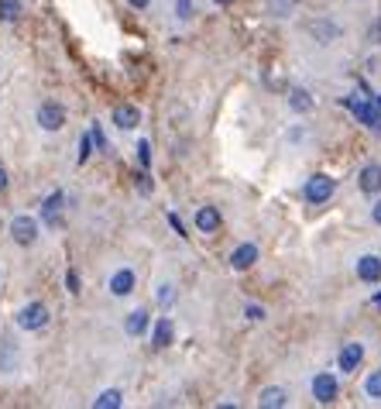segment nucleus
I'll list each match as a JSON object with an SVG mask.
<instances>
[{
	"label": "nucleus",
	"mask_w": 381,
	"mask_h": 409,
	"mask_svg": "<svg viewBox=\"0 0 381 409\" xmlns=\"http://www.w3.org/2000/svg\"><path fill=\"white\" fill-rule=\"evenodd\" d=\"M272 10H275L279 17H286V10H292V0H272Z\"/></svg>",
	"instance_id": "nucleus-28"
},
{
	"label": "nucleus",
	"mask_w": 381,
	"mask_h": 409,
	"mask_svg": "<svg viewBox=\"0 0 381 409\" xmlns=\"http://www.w3.org/2000/svg\"><path fill=\"white\" fill-rule=\"evenodd\" d=\"M354 272H357V279H361V282L375 286V282H381V258H378V255H361Z\"/></svg>",
	"instance_id": "nucleus-12"
},
{
	"label": "nucleus",
	"mask_w": 381,
	"mask_h": 409,
	"mask_svg": "<svg viewBox=\"0 0 381 409\" xmlns=\"http://www.w3.org/2000/svg\"><path fill=\"white\" fill-rule=\"evenodd\" d=\"M344 107L364 124V127H371V131H381V103L378 100H357V97H347Z\"/></svg>",
	"instance_id": "nucleus-2"
},
{
	"label": "nucleus",
	"mask_w": 381,
	"mask_h": 409,
	"mask_svg": "<svg viewBox=\"0 0 381 409\" xmlns=\"http://www.w3.org/2000/svg\"><path fill=\"white\" fill-rule=\"evenodd\" d=\"M192 14H196V3L192 0H176V17L179 21H189Z\"/></svg>",
	"instance_id": "nucleus-25"
},
{
	"label": "nucleus",
	"mask_w": 381,
	"mask_h": 409,
	"mask_svg": "<svg viewBox=\"0 0 381 409\" xmlns=\"http://www.w3.org/2000/svg\"><path fill=\"white\" fill-rule=\"evenodd\" d=\"M288 107H292L295 113H309V110H313V97H309V90L292 87V90H288Z\"/></svg>",
	"instance_id": "nucleus-19"
},
{
	"label": "nucleus",
	"mask_w": 381,
	"mask_h": 409,
	"mask_svg": "<svg viewBox=\"0 0 381 409\" xmlns=\"http://www.w3.org/2000/svg\"><path fill=\"white\" fill-rule=\"evenodd\" d=\"M244 316H248L251 323H261V320H265V307H254V303H251V307H244Z\"/></svg>",
	"instance_id": "nucleus-27"
},
{
	"label": "nucleus",
	"mask_w": 381,
	"mask_h": 409,
	"mask_svg": "<svg viewBox=\"0 0 381 409\" xmlns=\"http://www.w3.org/2000/svg\"><path fill=\"white\" fill-rule=\"evenodd\" d=\"M306 28H309V35H313L319 45H330V42H337V38H340V24H337V21H330V17H316V21H309Z\"/></svg>",
	"instance_id": "nucleus-10"
},
{
	"label": "nucleus",
	"mask_w": 381,
	"mask_h": 409,
	"mask_svg": "<svg viewBox=\"0 0 381 409\" xmlns=\"http://www.w3.org/2000/svg\"><path fill=\"white\" fill-rule=\"evenodd\" d=\"M220 224H223V220H220V210H216V206H199V210H196V230H199V234H216Z\"/></svg>",
	"instance_id": "nucleus-14"
},
{
	"label": "nucleus",
	"mask_w": 381,
	"mask_h": 409,
	"mask_svg": "<svg viewBox=\"0 0 381 409\" xmlns=\"http://www.w3.org/2000/svg\"><path fill=\"white\" fill-rule=\"evenodd\" d=\"M134 286H138V275H134V269H117V272L110 275V293H113L117 300L131 296V293H134Z\"/></svg>",
	"instance_id": "nucleus-11"
},
{
	"label": "nucleus",
	"mask_w": 381,
	"mask_h": 409,
	"mask_svg": "<svg viewBox=\"0 0 381 409\" xmlns=\"http://www.w3.org/2000/svg\"><path fill=\"white\" fill-rule=\"evenodd\" d=\"M375 303H378V307H381V293H378V296H375Z\"/></svg>",
	"instance_id": "nucleus-35"
},
{
	"label": "nucleus",
	"mask_w": 381,
	"mask_h": 409,
	"mask_svg": "<svg viewBox=\"0 0 381 409\" xmlns=\"http://www.w3.org/2000/svg\"><path fill=\"white\" fill-rule=\"evenodd\" d=\"M371 220L381 227V200H375V206H371Z\"/></svg>",
	"instance_id": "nucleus-31"
},
{
	"label": "nucleus",
	"mask_w": 381,
	"mask_h": 409,
	"mask_svg": "<svg viewBox=\"0 0 381 409\" xmlns=\"http://www.w3.org/2000/svg\"><path fill=\"white\" fill-rule=\"evenodd\" d=\"M90 155H93V134L86 131V134H80V158H76V162H80V165H86V162H90Z\"/></svg>",
	"instance_id": "nucleus-22"
},
{
	"label": "nucleus",
	"mask_w": 381,
	"mask_h": 409,
	"mask_svg": "<svg viewBox=\"0 0 381 409\" xmlns=\"http://www.w3.org/2000/svg\"><path fill=\"white\" fill-rule=\"evenodd\" d=\"M357 190L364 197H378L381 193V165L378 162H368L361 172H357Z\"/></svg>",
	"instance_id": "nucleus-9"
},
{
	"label": "nucleus",
	"mask_w": 381,
	"mask_h": 409,
	"mask_svg": "<svg viewBox=\"0 0 381 409\" xmlns=\"http://www.w3.org/2000/svg\"><path fill=\"white\" fill-rule=\"evenodd\" d=\"M124 403V396H120V389H103L100 396L93 399V409H117Z\"/></svg>",
	"instance_id": "nucleus-20"
},
{
	"label": "nucleus",
	"mask_w": 381,
	"mask_h": 409,
	"mask_svg": "<svg viewBox=\"0 0 381 409\" xmlns=\"http://www.w3.org/2000/svg\"><path fill=\"white\" fill-rule=\"evenodd\" d=\"M176 303V286L172 282H162L158 286V307H172Z\"/></svg>",
	"instance_id": "nucleus-24"
},
{
	"label": "nucleus",
	"mask_w": 381,
	"mask_h": 409,
	"mask_svg": "<svg viewBox=\"0 0 381 409\" xmlns=\"http://www.w3.org/2000/svg\"><path fill=\"white\" fill-rule=\"evenodd\" d=\"M364 396H368V399H381V368L368 372V379H364Z\"/></svg>",
	"instance_id": "nucleus-21"
},
{
	"label": "nucleus",
	"mask_w": 381,
	"mask_h": 409,
	"mask_svg": "<svg viewBox=\"0 0 381 409\" xmlns=\"http://www.w3.org/2000/svg\"><path fill=\"white\" fill-rule=\"evenodd\" d=\"M138 162H141V169L151 165V148H148V141H138Z\"/></svg>",
	"instance_id": "nucleus-26"
},
{
	"label": "nucleus",
	"mask_w": 381,
	"mask_h": 409,
	"mask_svg": "<svg viewBox=\"0 0 381 409\" xmlns=\"http://www.w3.org/2000/svg\"><path fill=\"white\" fill-rule=\"evenodd\" d=\"M0 17L3 21H17L21 17V0H0Z\"/></svg>",
	"instance_id": "nucleus-23"
},
{
	"label": "nucleus",
	"mask_w": 381,
	"mask_h": 409,
	"mask_svg": "<svg viewBox=\"0 0 381 409\" xmlns=\"http://www.w3.org/2000/svg\"><path fill=\"white\" fill-rule=\"evenodd\" d=\"M38 234H41V224H38L35 217H28V213H17V217L10 220V237H14L21 248H31V244L38 241Z\"/></svg>",
	"instance_id": "nucleus-3"
},
{
	"label": "nucleus",
	"mask_w": 381,
	"mask_h": 409,
	"mask_svg": "<svg viewBox=\"0 0 381 409\" xmlns=\"http://www.w3.org/2000/svg\"><path fill=\"white\" fill-rule=\"evenodd\" d=\"M172 337H176L172 316H158V323H155V330H151V344H155V347H169Z\"/></svg>",
	"instance_id": "nucleus-17"
},
{
	"label": "nucleus",
	"mask_w": 381,
	"mask_h": 409,
	"mask_svg": "<svg viewBox=\"0 0 381 409\" xmlns=\"http://www.w3.org/2000/svg\"><path fill=\"white\" fill-rule=\"evenodd\" d=\"M169 224H172V227H176V230L186 237V230H183V224H179V217H176V213H169Z\"/></svg>",
	"instance_id": "nucleus-32"
},
{
	"label": "nucleus",
	"mask_w": 381,
	"mask_h": 409,
	"mask_svg": "<svg viewBox=\"0 0 381 409\" xmlns=\"http://www.w3.org/2000/svg\"><path fill=\"white\" fill-rule=\"evenodd\" d=\"M368 38H371L375 45H381V17L375 21V24H371V28H368Z\"/></svg>",
	"instance_id": "nucleus-29"
},
{
	"label": "nucleus",
	"mask_w": 381,
	"mask_h": 409,
	"mask_svg": "<svg viewBox=\"0 0 381 409\" xmlns=\"http://www.w3.org/2000/svg\"><path fill=\"white\" fill-rule=\"evenodd\" d=\"M258 258H261L258 244H254V241H244V244L234 248V255H230V269H234V272H248Z\"/></svg>",
	"instance_id": "nucleus-8"
},
{
	"label": "nucleus",
	"mask_w": 381,
	"mask_h": 409,
	"mask_svg": "<svg viewBox=\"0 0 381 409\" xmlns=\"http://www.w3.org/2000/svg\"><path fill=\"white\" fill-rule=\"evenodd\" d=\"M66 286H69V293H80V279H76V272L66 275Z\"/></svg>",
	"instance_id": "nucleus-30"
},
{
	"label": "nucleus",
	"mask_w": 381,
	"mask_h": 409,
	"mask_svg": "<svg viewBox=\"0 0 381 409\" xmlns=\"http://www.w3.org/2000/svg\"><path fill=\"white\" fill-rule=\"evenodd\" d=\"M62 203H66V193H62V190L48 193V197H45V203H41V220L55 227V224H59V213H62Z\"/></svg>",
	"instance_id": "nucleus-15"
},
{
	"label": "nucleus",
	"mask_w": 381,
	"mask_h": 409,
	"mask_svg": "<svg viewBox=\"0 0 381 409\" xmlns=\"http://www.w3.org/2000/svg\"><path fill=\"white\" fill-rule=\"evenodd\" d=\"M337 396H340V382H337V375L319 372V375L313 379V399H316L319 406H330V403H337Z\"/></svg>",
	"instance_id": "nucleus-5"
},
{
	"label": "nucleus",
	"mask_w": 381,
	"mask_h": 409,
	"mask_svg": "<svg viewBox=\"0 0 381 409\" xmlns=\"http://www.w3.org/2000/svg\"><path fill=\"white\" fill-rule=\"evenodd\" d=\"M17 327L21 330H28V334H35V330H45L48 327V307L45 303H28V307L17 309Z\"/></svg>",
	"instance_id": "nucleus-4"
},
{
	"label": "nucleus",
	"mask_w": 381,
	"mask_h": 409,
	"mask_svg": "<svg viewBox=\"0 0 381 409\" xmlns=\"http://www.w3.org/2000/svg\"><path fill=\"white\" fill-rule=\"evenodd\" d=\"M38 127H41V131H62V127H66V107L55 100L41 103V107H38Z\"/></svg>",
	"instance_id": "nucleus-6"
},
{
	"label": "nucleus",
	"mask_w": 381,
	"mask_h": 409,
	"mask_svg": "<svg viewBox=\"0 0 381 409\" xmlns=\"http://www.w3.org/2000/svg\"><path fill=\"white\" fill-rule=\"evenodd\" d=\"M148 309H131L127 313V320H124V330H127V337H145L148 334Z\"/></svg>",
	"instance_id": "nucleus-16"
},
{
	"label": "nucleus",
	"mask_w": 381,
	"mask_h": 409,
	"mask_svg": "<svg viewBox=\"0 0 381 409\" xmlns=\"http://www.w3.org/2000/svg\"><path fill=\"white\" fill-rule=\"evenodd\" d=\"M361 361H364V344H361V340H347V344L340 347V354H337V365H340V372H344V375L357 372V368H361Z\"/></svg>",
	"instance_id": "nucleus-7"
},
{
	"label": "nucleus",
	"mask_w": 381,
	"mask_h": 409,
	"mask_svg": "<svg viewBox=\"0 0 381 409\" xmlns=\"http://www.w3.org/2000/svg\"><path fill=\"white\" fill-rule=\"evenodd\" d=\"M258 406H261V409H282V406H288V392H286V389H279V385H268V389H261Z\"/></svg>",
	"instance_id": "nucleus-18"
},
{
	"label": "nucleus",
	"mask_w": 381,
	"mask_h": 409,
	"mask_svg": "<svg viewBox=\"0 0 381 409\" xmlns=\"http://www.w3.org/2000/svg\"><path fill=\"white\" fill-rule=\"evenodd\" d=\"M141 124V110L134 107V103H120V107H113V127H120V131H134Z\"/></svg>",
	"instance_id": "nucleus-13"
},
{
	"label": "nucleus",
	"mask_w": 381,
	"mask_h": 409,
	"mask_svg": "<svg viewBox=\"0 0 381 409\" xmlns=\"http://www.w3.org/2000/svg\"><path fill=\"white\" fill-rule=\"evenodd\" d=\"M333 193H337V179H330L326 172H316V176H309L306 179V186H302V200L313 206H323L333 200Z\"/></svg>",
	"instance_id": "nucleus-1"
},
{
	"label": "nucleus",
	"mask_w": 381,
	"mask_h": 409,
	"mask_svg": "<svg viewBox=\"0 0 381 409\" xmlns=\"http://www.w3.org/2000/svg\"><path fill=\"white\" fill-rule=\"evenodd\" d=\"M3 190H7V172L0 169V193H3Z\"/></svg>",
	"instance_id": "nucleus-34"
},
{
	"label": "nucleus",
	"mask_w": 381,
	"mask_h": 409,
	"mask_svg": "<svg viewBox=\"0 0 381 409\" xmlns=\"http://www.w3.org/2000/svg\"><path fill=\"white\" fill-rule=\"evenodd\" d=\"M127 3H131V7H134V10H145V7H148V3H151V0H127Z\"/></svg>",
	"instance_id": "nucleus-33"
},
{
	"label": "nucleus",
	"mask_w": 381,
	"mask_h": 409,
	"mask_svg": "<svg viewBox=\"0 0 381 409\" xmlns=\"http://www.w3.org/2000/svg\"><path fill=\"white\" fill-rule=\"evenodd\" d=\"M220 3H230V0H220Z\"/></svg>",
	"instance_id": "nucleus-36"
}]
</instances>
